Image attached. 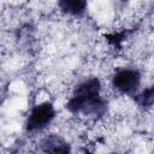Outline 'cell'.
Segmentation results:
<instances>
[{
	"label": "cell",
	"instance_id": "cell-2",
	"mask_svg": "<svg viewBox=\"0 0 154 154\" xmlns=\"http://www.w3.org/2000/svg\"><path fill=\"white\" fill-rule=\"evenodd\" d=\"M57 117V109L49 101H45L32 106L30 109L24 128L28 132H36L46 129Z\"/></svg>",
	"mask_w": 154,
	"mask_h": 154
},
{
	"label": "cell",
	"instance_id": "cell-6",
	"mask_svg": "<svg viewBox=\"0 0 154 154\" xmlns=\"http://www.w3.org/2000/svg\"><path fill=\"white\" fill-rule=\"evenodd\" d=\"M134 100L140 107L144 109L152 107L154 105V87L146 88L141 93H136L134 95Z\"/></svg>",
	"mask_w": 154,
	"mask_h": 154
},
{
	"label": "cell",
	"instance_id": "cell-5",
	"mask_svg": "<svg viewBox=\"0 0 154 154\" xmlns=\"http://www.w3.org/2000/svg\"><path fill=\"white\" fill-rule=\"evenodd\" d=\"M60 11L71 17H81L84 14L88 0H58Z\"/></svg>",
	"mask_w": 154,
	"mask_h": 154
},
{
	"label": "cell",
	"instance_id": "cell-1",
	"mask_svg": "<svg viewBox=\"0 0 154 154\" xmlns=\"http://www.w3.org/2000/svg\"><path fill=\"white\" fill-rule=\"evenodd\" d=\"M101 82L89 77L78 83L66 102V109L72 114L102 118L107 112V101L101 95Z\"/></svg>",
	"mask_w": 154,
	"mask_h": 154
},
{
	"label": "cell",
	"instance_id": "cell-4",
	"mask_svg": "<svg viewBox=\"0 0 154 154\" xmlns=\"http://www.w3.org/2000/svg\"><path fill=\"white\" fill-rule=\"evenodd\" d=\"M41 149L45 153H69L70 144L58 135H49L41 142Z\"/></svg>",
	"mask_w": 154,
	"mask_h": 154
},
{
	"label": "cell",
	"instance_id": "cell-3",
	"mask_svg": "<svg viewBox=\"0 0 154 154\" xmlns=\"http://www.w3.org/2000/svg\"><path fill=\"white\" fill-rule=\"evenodd\" d=\"M141 72L135 67H123L112 76V87L123 95L134 96L141 85Z\"/></svg>",
	"mask_w": 154,
	"mask_h": 154
}]
</instances>
